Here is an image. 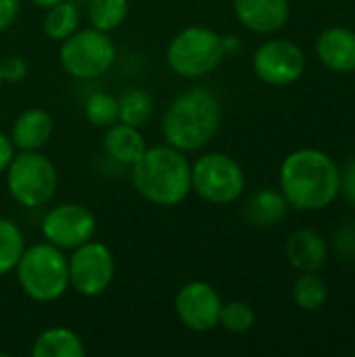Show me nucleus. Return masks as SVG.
<instances>
[{"label": "nucleus", "mask_w": 355, "mask_h": 357, "mask_svg": "<svg viewBox=\"0 0 355 357\" xmlns=\"http://www.w3.org/2000/svg\"><path fill=\"white\" fill-rule=\"evenodd\" d=\"M117 59V46L107 31L86 27L71 33L61 42L59 61L69 77L98 79L105 75Z\"/></svg>", "instance_id": "nucleus-7"}, {"label": "nucleus", "mask_w": 355, "mask_h": 357, "mask_svg": "<svg viewBox=\"0 0 355 357\" xmlns=\"http://www.w3.org/2000/svg\"><path fill=\"white\" fill-rule=\"evenodd\" d=\"M80 23H82L80 8L71 0H63V2L46 8V17H44L42 27H44V33L48 40L63 42L80 29Z\"/></svg>", "instance_id": "nucleus-20"}, {"label": "nucleus", "mask_w": 355, "mask_h": 357, "mask_svg": "<svg viewBox=\"0 0 355 357\" xmlns=\"http://www.w3.org/2000/svg\"><path fill=\"white\" fill-rule=\"evenodd\" d=\"M287 259L297 272H320L328 261L326 238L312 228L295 230L287 241Z\"/></svg>", "instance_id": "nucleus-16"}, {"label": "nucleus", "mask_w": 355, "mask_h": 357, "mask_svg": "<svg viewBox=\"0 0 355 357\" xmlns=\"http://www.w3.org/2000/svg\"><path fill=\"white\" fill-rule=\"evenodd\" d=\"M328 299V284L318 272H301L293 284V301L303 312H318Z\"/></svg>", "instance_id": "nucleus-23"}, {"label": "nucleus", "mask_w": 355, "mask_h": 357, "mask_svg": "<svg viewBox=\"0 0 355 357\" xmlns=\"http://www.w3.org/2000/svg\"><path fill=\"white\" fill-rule=\"evenodd\" d=\"M23 251L25 238L21 228L8 218H0V276L15 272Z\"/></svg>", "instance_id": "nucleus-24"}, {"label": "nucleus", "mask_w": 355, "mask_h": 357, "mask_svg": "<svg viewBox=\"0 0 355 357\" xmlns=\"http://www.w3.org/2000/svg\"><path fill=\"white\" fill-rule=\"evenodd\" d=\"M280 192L297 211L326 209L341 195V169L320 149H297L280 165Z\"/></svg>", "instance_id": "nucleus-1"}, {"label": "nucleus", "mask_w": 355, "mask_h": 357, "mask_svg": "<svg viewBox=\"0 0 355 357\" xmlns=\"http://www.w3.org/2000/svg\"><path fill=\"white\" fill-rule=\"evenodd\" d=\"M15 274L21 291L36 303H54L69 291L67 255L46 241L25 247Z\"/></svg>", "instance_id": "nucleus-4"}, {"label": "nucleus", "mask_w": 355, "mask_h": 357, "mask_svg": "<svg viewBox=\"0 0 355 357\" xmlns=\"http://www.w3.org/2000/svg\"><path fill=\"white\" fill-rule=\"evenodd\" d=\"M341 192L345 195L347 203L355 207V159L347 165L345 174H341Z\"/></svg>", "instance_id": "nucleus-29"}, {"label": "nucleus", "mask_w": 355, "mask_h": 357, "mask_svg": "<svg viewBox=\"0 0 355 357\" xmlns=\"http://www.w3.org/2000/svg\"><path fill=\"white\" fill-rule=\"evenodd\" d=\"M0 67H2V79L8 84H19L29 73L27 61L19 54H8V56L0 59Z\"/></svg>", "instance_id": "nucleus-27"}, {"label": "nucleus", "mask_w": 355, "mask_h": 357, "mask_svg": "<svg viewBox=\"0 0 355 357\" xmlns=\"http://www.w3.org/2000/svg\"><path fill=\"white\" fill-rule=\"evenodd\" d=\"M103 149H105L107 157H111L115 163L132 167L146 151V142H144L140 128L117 121L105 130Z\"/></svg>", "instance_id": "nucleus-17"}, {"label": "nucleus", "mask_w": 355, "mask_h": 357, "mask_svg": "<svg viewBox=\"0 0 355 357\" xmlns=\"http://www.w3.org/2000/svg\"><path fill=\"white\" fill-rule=\"evenodd\" d=\"M305 52L291 40L264 42L253 54V71L268 86H291L305 71Z\"/></svg>", "instance_id": "nucleus-11"}, {"label": "nucleus", "mask_w": 355, "mask_h": 357, "mask_svg": "<svg viewBox=\"0 0 355 357\" xmlns=\"http://www.w3.org/2000/svg\"><path fill=\"white\" fill-rule=\"evenodd\" d=\"M354 354H355V351H354Z\"/></svg>", "instance_id": "nucleus-34"}, {"label": "nucleus", "mask_w": 355, "mask_h": 357, "mask_svg": "<svg viewBox=\"0 0 355 357\" xmlns=\"http://www.w3.org/2000/svg\"><path fill=\"white\" fill-rule=\"evenodd\" d=\"M2 82H4V79H2V67H0V86H2Z\"/></svg>", "instance_id": "nucleus-33"}, {"label": "nucleus", "mask_w": 355, "mask_h": 357, "mask_svg": "<svg viewBox=\"0 0 355 357\" xmlns=\"http://www.w3.org/2000/svg\"><path fill=\"white\" fill-rule=\"evenodd\" d=\"M190 186L197 197L213 205H230L245 192L247 178L241 163L226 153H203L190 165Z\"/></svg>", "instance_id": "nucleus-8"}, {"label": "nucleus", "mask_w": 355, "mask_h": 357, "mask_svg": "<svg viewBox=\"0 0 355 357\" xmlns=\"http://www.w3.org/2000/svg\"><path fill=\"white\" fill-rule=\"evenodd\" d=\"M220 126V98L209 90L192 88L172 100L161 119V134L165 144L182 153H197L216 138Z\"/></svg>", "instance_id": "nucleus-2"}, {"label": "nucleus", "mask_w": 355, "mask_h": 357, "mask_svg": "<svg viewBox=\"0 0 355 357\" xmlns=\"http://www.w3.org/2000/svg\"><path fill=\"white\" fill-rule=\"evenodd\" d=\"M4 176L8 195L27 209L48 205L59 186L54 163L40 151H17Z\"/></svg>", "instance_id": "nucleus-6"}, {"label": "nucleus", "mask_w": 355, "mask_h": 357, "mask_svg": "<svg viewBox=\"0 0 355 357\" xmlns=\"http://www.w3.org/2000/svg\"><path fill=\"white\" fill-rule=\"evenodd\" d=\"M220 326L232 335H245L255 326V312L245 301H228L222 303Z\"/></svg>", "instance_id": "nucleus-26"}, {"label": "nucleus", "mask_w": 355, "mask_h": 357, "mask_svg": "<svg viewBox=\"0 0 355 357\" xmlns=\"http://www.w3.org/2000/svg\"><path fill=\"white\" fill-rule=\"evenodd\" d=\"M33 6H38V8H50V6H54V4H59V2H63V0H29Z\"/></svg>", "instance_id": "nucleus-32"}, {"label": "nucleus", "mask_w": 355, "mask_h": 357, "mask_svg": "<svg viewBox=\"0 0 355 357\" xmlns=\"http://www.w3.org/2000/svg\"><path fill=\"white\" fill-rule=\"evenodd\" d=\"M84 115L86 119L100 130H107L109 126L119 121V102L117 96L105 90H96L86 98L84 105Z\"/></svg>", "instance_id": "nucleus-25"}, {"label": "nucleus", "mask_w": 355, "mask_h": 357, "mask_svg": "<svg viewBox=\"0 0 355 357\" xmlns=\"http://www.w3.org/2000/svg\"><path fill=\"white\" fill-rule=\"evenodd\" d=\"M287 211H289V203L280 190L262 188L247 201L245 220L257 228H272L285 220Z\"/></svg>", "instance_id": "nucleus-19"}, {"label": "nucleus", "mask_w": 355, "mask_h": 357, "mask_svg": "<svg viewBox=\"0 0 355 357\" xmlns=\"http://www.w3.org/2000/svg\"><path fill=\"white\" fill-rule=\"evenodd\" d=\"M130 2L128 0H88V21L90 27L100 29V31H115L123 25L128 19Z\"/></svg>", "instance_id": "nucleus-22"}, {"label": "nucleus", "mask_w": 355, "mask_h": 357, "mask_svg": "<svg viewBox=\"0 0 355 357\" xmlns=\"http://www.w3.org/2000/svg\"><path fill=\"white\" fill-rule=\"evenodd\" d=\"M132 182L136 192L157 207H176L188 199L190 161L186 153L169 146H146L142 157L132 165Z\"/></svg>", "instance_id": "nucleus-3"}, {"label": "nucleus", "mask_w": 355, "mask_h": 357, "mask_svg": "<svg viewBox=\"0 0 355 357\" xmlns=\"http://www.w3.org/2000/svg\"><path fill=\"white\" fill-rule=\"evenodd\" d=\"M316 54L335 73L355 71V31L349 27H326L316 40Z\"/></svg>", "instance_id": "nucleus-14"}, {"label": "nucleus", "mask_w": 355, "mask_h": 357, "mask_svg": "<svg viewBox=\"0 0 355 357\" xmlns=\"http://www.w3.org/2000/svg\"><path fill=\"white\" fill-rule=\"evenodd\" d=\"M119 102V121L144 128L153 117V96L142 88H128L117 96Z\"/></svg>", "instance_id": "nucleus-21"}, {"label": "nucleus", "mask_w": 355, "mask_h": 357, "mask_svg": "<svg viewBox=\"0 0 355 357\" xmlns=\"http://www.w3.org/2000/svg\"><path fill=\"white\" fill-rule=\"evenodd\" d=\"M234 15L253 33H276L291 17L289 0H234Z\"/></svg>", "instance_id": "nucleus-13"}, {"label": "nucleus", "mask_w": 355, "mask_h": 357, "mask_svg": "<svg viewBox=\"0 0 355 357\" xmlns=\"http://www.w3.org/2000/svg\"><path fill=\"white\" fill-rule=\"evenodd\" d=\"M222 46H224V56H234L243 50V40L241 36L228 33V36H222Z\"/></svg>", "instance_id": "nucleus-31"}, {"label": "nucleus", "mask_w": 355, "mask_h": 357, "mask_svg": "<svg viewBox=\"0 0 355 357\" xmlns=\"http://www.w3.org/2000/svg\"><path fill=\"white\" fill-rule=\"evenodd\" d=\"M29 354L33 357H84L86 345L82 337L71 328L52 326L36 337Z\"/></svg>", "instance_id": "nucleus-18"}, {"label": "nucleus", "mask_w": 355, "mask_h": 357, "mask_svg": "<svg viewBox=\"0 0 355 357\" xmlns=\"http://www.w3.org/2000/svg\"><path fill=\"white\" fill-rule=\"evenodd\" d=\"M15 153H17V149H15L10 136L4 134V132L0 130V174L6 172V167H8V163L13 161Z\"/></svg>", "instance_id": "nucleus-30"}, {"label": "nucleus", "mask_w": 355, "mask_h": 357, "mask_svg": "<svg viewBox=\"0 0 355 357\" xmlns=\"http://www.w3.org/2000/svg\"><path fill=\"white\" fill-rule=\"evenodd\" d=\"M54 132L52 115L46 109L29 107L17 115L10 128V140L17 151H40L48 144Z\"/></svg>", "instance_id": "nucleus-15"}, {"label": "nucleus", "mask_w": 355, "mask_h": 357, "mask_svg": "<svg viewBox=\"0 0 355 357\" xmlns=\"http://www.w3.org/2000/svg\"><path fill=\"white\" fill-rule=\"evenodd\" d=\"M69 261V289L82 297H100L115 278V255L100 241H88L71 251Z\"/></svg>", "instance_id": "nucleus-9"}, {"label": "nucleus", "mask_w": 355, "mask_h": 357, "mask_svg": "<svg viewBox=\"0 0 355 357\" xmlns=\"http://www.w3.org/2000/svg\"><path fill=\"white\" fill-rule=\"evenodd\" d=\"M42 236L46 243L73 251L80 245L88 243L96 234V215L80 203H61L46 211L40 224Z\"/></svg>", "instance_id": "nucleus-10"}, {"label": "nucleus", "mask_w": 355, "mask_h": 357, "mask_svg": "<svg viewBox=\"0 0 355 357\" xmlns=\"http://www.w3.org/2000/svg\"><path fill=\"white\" fill-rule=\"evenodd\" d=\"M21 13V0H0V33L15 25Z\"/></svg>", "instance_id": "nucleus-28"}, {"label": "nucleus", "mask_w": 355, "mask_h": 357, "mask_svg": "<svg viewBox=\"0 0 355 357\" xmlns=\"http://www.w3.org/2000/svg\"><path fill=\"white\" fill-rule=\"evenodd\" d=\"M222 303L224 301L220 293L203 280H190L182 284L174 299L180 324L192 333H209L220 326Z\"/></svg>", "instance_id": "nucleus-12"}, {"label": "nucleus", "mask_w": 355, "mask_h": 357, "mask_svg": "<svg viewBox=\"0 0 355 357\" xmlns=\"http://www.w3.org/2000/svg\"><path fill=\"white\" fill-rule=\"evenodd\" d=\"M165 59L169 69L180 77H205L224 61L222 36L211 27L188 25L169 40Z\"/></svg>", "instance_id": "nucleus-5"}]
</instances>
